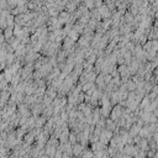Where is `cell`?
I'll return each instance as SVG.
<instances>
[{
	"instance_id": "1",
	"label": "cell",
	"mask_w": 158,
	"mask_h": 158,
	"mask_svg": "<svg viewBox=\"0 0 158 158\" xmlns=\"http://www.w3.org/2000/svg\"><path fill=\"white\" fill-rule=\"evenodd\" d=\"M122 114H124V108L121 106V105L116 104V105H115V106L111 109V112H110L109 119H111L112 121L116 122V121L122 116Z\"/></svg>"
},
{
	"instance_id": "2",
	"label": "cell",
	"mask_w": 158,
	"mask_h": 158,
	"mask_svg": "<svg viewBox=\"0 0 158 158\" xmlns=\"http://www.w3.org/2000/svg\"><path fill=\"white\" fill-rule=\"evenodd\" d=\"M84 150H85V147H84L83 145H80L79 142L72 145V153H73L74 157H80Z\"/></svg>"
},
{
	"instance_id": "3",
	"label": "cell",
	"mask_w": 158,
	"mask_h": 158,
	"mask_svg": "<svg viewBox=\"0 0 158 158\" xmlns=\"http://www.w3.org/2000/svg\"><path fill=\"white\" fill-rule=\"evenodd\" d=\"M11 37H14V27H6L4 30V38L9 41Z\"/></svg>"
}]
</instances>
